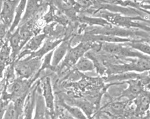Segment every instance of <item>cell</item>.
<instances>
[{
  "label": "cell",
  "mask_w": 150,
  "mask_h": 119,
  "mask_svg": "<svg viewBox=\"0 0 150 119\" xmlns=\"http://www.w3.org/2000/svg\"><path fill=\"white\" fill-rule=\"evenodd\" d=\"M41 65V59L29 55L23 60H17L13 68L18 79L26 80L36 75Z\"/></svg>",
  "instance_id": "obj_1"
},
{
  "label": "cell",
  "mask_w": 150,
  "mask_h": 119,
  "mask_svg": "<svg viewBox=\"0 0 150 119\" xmlns=\"http://www.w3.org/2000/svg\"><path fill=\"white\" fill-rule=\"evenodd\" d=\"M41 84V94L44 99L46 110L49 112L50 114H54V99L51 78L50 77H44L42 81Z\"/></svg>",
  "instance_id": "obj_2"
},
{
  "label": "cell",
  "mask_w": 150,
  "mask_h": 119,
  "mask_svg": "<svg viewBox=\"0 0 150 119\" xmlns=\"http://www.w3.org/2000/svg\"><path fill=\"white\" fill-rule=\"evenodd\" d=\"M19 1H2L0 16L2 21L8 29L11 28L14 17L15 11Z\"/></svg>",
  "instance_id": "obj_3"
},
{
  "label": "cell",
  "mask_w": 150,
  "mask_h": 119,
  "mask_svg": "<svg viewBox=\"0 0 150 119\" xmlns=\"http://www.w3.org/2000/svg\"><path fill=\"white\" fill-rule=\"evenodd\" d=\"M91 44H81L74 48H69L65 57L64 63L67 65H73L76 63L78 60L83 57V55L90 48Z\"/></svg>",
  "instance_id": "obj_4"
},
{
  "label": "cell",
  "mask_w": 150,
  "mask_h": 119,
  "mask_svg": "<svg viewBox=\"0 0 150 119\" xmlns=\"http://www.w3.org/2000/svg\"><path fill=\"white\" fill-rule=\"evenodd\" d=\"M45 39V34H40V35L32 37L28 40V42L25 44V46L23 47V51L20 52L17 60H19L22 58V57L25 56L26 54H30L32 53L37 51L42 46V44L44 43L43 42L44 41Z\"/></svg>",
  "instance_id": "obj_5"
},
{
  "label": "cell",
  "mask_w": 150,
  "mask_h": 119,
  "mask_svg": "<svg viewBox=\"0 0 150 119\" xmlns=\"http://www.w3.org/2000/svg\"><path fill=\"white\" fill-rule=\"evenodd\" d=\"M7 41L11 49V59L14 62L22 49L21 37L19 35V28H17L11 35H6Z\"/></svg>",
  "instance_id": "obj_6"
},
{
  "label": "cell",
  "mask_w": 150,
  "mask_h": 119,
  "mask_svg": "<svg viewBox=\"0 0 150 119\" xmlns=\"http://www.w3.org/2000/svg\"><path fill=\"white\" fill-rule=\"evenodd\" d=\"M37 86H35L27 95L23 110V119H32L33 111L35 106Z\"/></svg>",
  "instance_id": "obj_7"
},
{
  "label": "cell",
  "mask_w": 150,
  "mask_h": 119,
  "mask_svg": "<svg viewBox=\"0 0 150 119\" xmlns=\"http://www.w3.org/2000/svg\"><path fill=\"white\" fill-rule=\"evenodd\" d=\"M69 49V44L67 41H63L53 50L52 58V65L55 68L60 63Z\"/></svg>",
  "instance_id": "obj_8"
},
{
  "label": "cell",
  "mask_w": 150,
  "mask_h": 119,
  "mask_svg": "<svg viewBox=\"0 0 150 119\" xmlns=\"http://www.w3.org/2000/svg\"><path fill=\"white\" fill-rule=\"evenodd\" d=\"M11 59V49L7 40L3 43L0 49V80L3 76V72Z\"/></svg>",
  "instance_id": "obj_9"
},
{
  "label": "cell",
  "mask_w": 150,
  "mask_h": 119,
  "mask_svg": "<svg viewBox=\"0 0 150 119\" xmlns=\"http://www.w3.org/2000/svg\"><path fill=\"white\" fill-rule=\"evenodd\" d=\"M62 42V40H54V41L47 40L46 41H45L42 44V46L40 47L37 51L31 53L30 54V56L32 57H36L38 58L42 59V58L44 56H45L46 54L53 51Z\"/></svg>",
  "instance_id": "obj_10"
},
{
  "label": "cell",
  "mask_w": 150,
  "mask_h": 119,
  "mask_svg": "<svg viewBox=\"0 0 150 119\" xmlns=\"http://www.w3.org/2000/svg\"><path fill=\"white\" fill-rule=\"evenodd\" d=\"M26 3H27V1H25V0H23V1H19L16 9L15 14H14V17H13L12 25L11 26V28H9L7 35H6L12 34L20 25V23H21L23 19V14L25 11Z\"/></svg>",
  "instance_id": "obj_11"
},
{
  "label": "cell",
  "mask_w": 150,
  "mask_h": 119,
  "mask_svg": "<svg viewBox=\"0 0 150 119\" xmlns=\"http://www.w3.org/2000/svg\"><path fill=\"white\" fill-rule=\"evenodd\" d=\"M46 108L44 104V99L42 96L41 91L37 88V96L35 106V114L33 119H46Z\"/></svg>",
  "instance_id": "obj_12"
},
{
  "label": "cell",
  "mask_w": 150,
  "mask_h": 119,
  "mask_svg": "<svg viewBox=\"0 0 150 119\" xmlns=\"http://www.w3.org/2000/svg\"><path fill=\"white\" fill-rule=\"evenodd\" d=\"M39 3L40 2L38 1H27L25 14L23 16L22 21L20 23V25L21 26L24 24L28 23V20L32 18L38 9Z\"/></svg>",
  "instance_id": "obj_13"
},
{
  "label": "cell",
  "mask_w": 150,
  "mask_h": 119,
  "mask_svg": "<svg viewBox=\"0 0 150 119\" xmlns=\"http://www.w3.org/2000/svg\"><path fill=\"white\" fill-rule=\"evenodd\" d=\"M76 69L81 72H89L94 69L93 62L86 57H81L76 63Z\"/></svg>",
  "instance_id": "obj_14"
},
{
  "label": "cell",
  "mask_w": 150,
  "mask_h": 119,
  "mask_svg": "<svg viewBox=\"0 0 150 119\" xmlns=\"http://www.w3.org/2000/svg\"><path fill=\"white\" fill-rule=\"evenodd\" d=\"M62 106L66 109L67 113L72 117L76 119H87L86 115H84L83 111L79 108L71 106V105L67 104L65 103H62Z\"/></svg>",
  "instance_id": "obj_15"
},
{
  "label": "cell",
  "mask_w": 150,
  "mask_h": 119,
  "mask_svg": "<svg viewBox=\"0 0 150 119\" xmlns=\"http://www.w3.org/2000/svg\"><path fill=\"white\" fill-rule=\"evenodd\" d=\"M73 103H74V106L79 108L80 110L83 111L84 114H86V116L90 117L93 113V107L91 104L86 101L82 100H76Z\"/></svg>",
  "instance_id": "obj_16"
},
{
  "label": "cell",
  "mask_w": 150,
  "mask_h": 119,
  "mask_svg": "<svg viewBox=\"0 0 150 119\" xmlns=\"http://www.w3.org/2000/svg\"><path fill=\"white\" fill-rule=\"evenodd\" d=\"M149 104V99L148 94L142 95L137 101V112L140 113H142L148 110Z\"/></svg>",
  "instance_id": "obj_17"
},
{
  "label": "cell",
  "mask_w": 150,
  "mask_h": 119,
  "mask_svg": "<svg viewBox=\"0 0 150 119\" xmlns=\"http://www.w3.org/2000/svg\"><path fill=\"white\" fill-rule=\"evenodd\" d=\"M94 39L98 41H105L107 43H117V42H128L129 40L127 39H122L120 37L111 36V35H98L94 37Z\"/></svg>",
  "instance_id": "obj_18"
},
{
  "label": "cell",
  "mask_w": 150,
  "mask_h": 119,
  "mask_svg": "<svg viewBox=\"0 0 150 119\" xmlns=\"http://www.w3.org/2000/svg\"><path fill=\"white\" fill-rule=\"evenodd\" d=\"M129 46L132 47V48L137 49L139 51H141L142 53H144L149 55L150 53V48L149 44H146L143 42H134L129 44Z\"/></svg>",
  "instance_id": "obj_19"
},
{
  "label": "cell",
  "mask_w": 150,
  "mask_h": 119,
  "mask_svg": "<svg viewBox=\"0 0 150 119\" xmlns=\"http://www.w3.org/2000/svg\"><path fill=\"white\" fill-rule=\"evenodd\" d=\"M129 84V86L128 89L129 94H131L132 96H136L142 92L141 84L139 83L138 81H130V83Z\"/></svg>",
  "instance_id": "obj_20"
},
{
  "label": "cell",
  "mask_w": 150,
  "mask_h": 119,
  "mask_svg": "<svg viewBox=\"0 0 150 119\" xmlns=\"http://www.w3.org/2000/svg\"><path fill=\"white\" fill-rule=\"evenodd\" d=\"M2 5V1H0V11H1ZM8 33V29L4 25V23L2 21L1 16H0V40H2L4 37H5L7 35Z\"/></svg>",
  "instance_id": "obj_21"
},
{
  "label": "cell",
  "mask_w": 150,
  "mask_h": 119,
  "mask_svg": "<svg viewBox=\"0 0 150 119\" xmlns=\"http://www.w3.org/2000/svg\"><path fill=\"white\" fill-rule=\"evenodd\" d=\"M126 104L123 103H115L111 105V110L113 111L114 113H120L124 110Z\"/></svg>",
  "instance_id": "obj_22"
},
{
  "label": "cell",
  "mask_w": 150,
  "mask_h": 119,
  "mask_svg": "<svg viewBox=\"0 0 150 119\" xmlns=\"http://www.w3.org/2000/svg\"><path fill=\"white\" fill-rule=\"evenodd\" d=\"M8 104V102L5 101H0V119L3 118Z\"/></svg>",
  "instance_id": "obj_23"
},
{
  "label": "cell",
  "mask_w": 150,
  "mask_h": 119,
  "mask_svg": "<svg viewBox=\"0 0 150 119\" xmlns=\"http://www.w3.org/2000/svg\"><path fill=\"white\" fill-rule=\"evenodd\" d=\"M46 119H51L50 115L47 110H46Z\"/></svg>",
  "instance_id": "obj_24"
}]
</instances>
